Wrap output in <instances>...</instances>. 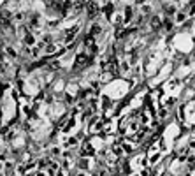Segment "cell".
<instances>
[{
    "label": "cell",
    "mask_w": 195,
    "mask_h": 176,
    "mask_svg": "<svg viewBox=\"0 0 195 176\" xmlns=\"http://www.w3.org/2000/svg\"><path fill=\"white\" fill-rule=\"evenodd\" d=\"M99 5L95 4V2H86V14H88V18L90 19H93L97 14H99Z\"/></svg>",
    "instance_id": "obj_1"
},
{
    "label": "cell",
    "mask_w": 195,
    "mask_h": 176,
    "mask_svg": "<svg viewBox=\"0 0 195 176\" xmlns=\"http://www.w3.org/2000/svg\"><path fill=\"white\" fill-rule=\"evenodd\" d=\"M77 30H79V26H77V25H76V26H72V28H67V30H65V33H63V41H65V42H70V41L76 37Z\"/></svg>",
    "instance_id": "obj_2"
},
{
    "label": "cell",
    "mask_w": 195,
    "mask_h": 176,
    "mask_svg": "<svg viewBox=\"0 0 195 176\" xmlns=\"http://www.w3.org/2000/svg\"><path fill=\"white\" fill-rule=\"evenodd\" d=\"M88 56L84 55V53H81V55H77L76 56V63H74V67L76 69H79V67H84V65H88Z\"/></svg>",
    "instance_id": "obj_3"
},
{
    "label": "cell",
    "mask_w": 195,
    "mask_h": 176,
    "mask_svg": "<svg viewBox=\"0 0 195 176\" xmlns=\"http://www.w3.org/2000/svg\"><path fill=\"white\" fill-rule=\"evenodd\" d=\"M0 25L2 26H11V14L7 11H0Z\"/></svg>",
    "instance_id": "obj_4"
},
{
    "label": "cell",
    "mask_w": 195,
    "mask_h": 176,
    "mask_svg": "<svg viewBox=\"0 0 195 176\" xmlns=\"http://www.w3.org/2000/svg\"><path fill=\"white\" fill-rule=\"evenodd\" d=\"M56 49H58V46L55 42H48L46 48H44V53L46 55H53V53H56Z\"/></svg>",
    "instance_id": "obj_5"
},
{
    "label": "cell",
    "mask_w": 195,
    "mask_h": 176,
    "mask_svg": "<svg viewBox=\"0 0 195 176\" xmlns=\"http://www.w3.org/2000/svg\"><path fill=\"white\" fill-rule=\"evenodd\" d=\"M83 155H93V148L90 143H84L83 145Z\"/></svg>",
    "instance_id": "obj_6"
},
{
    "label": "cell",
    "mask_w": 195,
    "mask_h": 176,
    "mask_svg": "<svg viewBox=\"0 0 195 176\" xmlns=\"http://www.w3.org/2000/svg\"><path fill=\"white\" fill-rule=\"evenodd\" d=\"M33 42H35V37H33L32 33H26V35H25V44H26V46H33Z\"/></svg>",
    "instance_id": "obj_7"
},
{
    "label": "cell",
    "mask_w": 195,
    "mask_h": 176,
    "mask_svg": "<svg viewBox=\"0 0 195 176\" xmlns=\"http://www.w3.org/2000/svg\"><path fill=\"white\" fill-rule=\"evenodd\" d=\"M100 32H102V26H100V25H95V26L91 28V32H90V35H91V37H95V35H99Z\"/></svg>",
    "instance_id": "obj_8"
},
{
    "label": "cell",
    "mask_w": 195,
    "mask_h": 176,
    "mask_svg": "<svg viewBox=\"0 0 195 176\" xmlns=\"http://www.w3.org/2000/svg\"><path fill=\"white\" fill-rule=\"evenodd\" d=\"M125 19H127V21L132 19V7H127V9H125Z\"/></svg>",
    "instance_id": "obj_9"
},
{
    "label": "cell",
    "mask_w": 195,
    "mask_h": 176,
    "mask_svg": "<svg viewBox=\"0 0 195 176\" xmlns=\"http://www.w3.org/2000/svg\"><path fill=\"white\" fill-rule=\"evenodd\" d=\"M188 14H190V16H194V14H195V0H192V2H190V9H188Z\"/></svg>",
    "instance_id": "obj_10"
},
{
    "label": "cell",
    "mask_w": 195,
    "mask_h": 176,
    "mask_svg": "<svg viewBox=\"0 0 195 176\" xmlns=\"http://www.w3.org/2000/svg\"><path fill=\"white\" fill-rule=\"evenodd\" d=\"M111 11H113V4H109V5H106V9H104V12H106L107 16H111Z\"/></svg>",
    "instance_id": "obj_11"
},
{
    "label": "cell",
    "mask_w": 195,
    "mask_h": 176,
    "mask_svg": "<svg viewBox=\"0 0 195 176\" xmlns=\"http://www.w3.org/2000/svg\"><path fill=\"white\" fill-rule=\"evenodd\" d=\"M185 18H186V14H185V12H178V16H176V19H178V21H185Z\"/></svg>",
    "instance_id": "obj_12"
},
{
    "label": "cell",
    "mask_w": 195,
    "mask_h": 176,
    "mask_svg": "<svg viewBox=\"0 0 195 176\" xmlns=\"http://www.w3.org/2000/svg\"><path fill=\"white\" fill-rule=\"evenodd\" d=\"M151 25H153L155 28H158V26H160V18H153V21H151Z\"/></svg>",
    "instance_id": "obj_13"
},
{
    "label": "cell",
    "mask_w": 195,
    "mask_h": 176,
    "mask_svg": "<svg viewBox=\"0 0 195 176\" xmlns=\"http://www.w3.org/2000/svg\"><path fill=\"white\" fill-rule=\"evenodd\" d=\"M157 159H158V153H153V155H151V162H155Z\"/></svg>",
    "instance_id": "obj_14"
},
{
    "label": "cell",
    "mask_w": 195,
    "mask_h": 176,
    "mask_svg": "<svg viewBox=\"0 0 195 176\" xmlns=\"http://www.w3.org/2000/svg\"><path fill=\"white\" fill-rule=\"evenodd\" d=\"M2 60H4V58H2V53H0V69H2Z\"/></svg>",
    "instance_id": "obj_15"
},
{
    "label": "cell",
    "mask_w": 195,
    "mask_h": 176,
    "mask_svg": "<svg viewBox=\"0 0 195 176\" xmlns=\"http://www.w3.org/2000/svg\"><path fill=\"white\" fill-rule=\"evenodd\" d=\"M143 2H144V0H137V4H143Z\"/></svg>",
    "instance_id": "obj_16"
}]
</instances>
